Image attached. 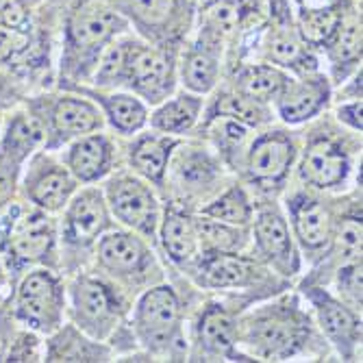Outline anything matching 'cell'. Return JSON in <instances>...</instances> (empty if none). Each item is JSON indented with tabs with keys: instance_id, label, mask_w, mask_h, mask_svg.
<instances>
[{
	"instance_id": "1",
	"label": "cell",
	"mask_w": 363,
	"mask_h": 363,
	"mask_svg": "<svg viewBox=\"0 0 363 363\" xmlns=\"http://www.w3.org/2000/svg\"><path fill=\"white\" fill-rule=\"evenodd\" d=\"M0 259L11 283L30 268H59V220L18 198L0 216Z\"/></svg>"
},
{
	"instance_id": "2",
	"label": "cell",
	"mask_w": 363,
	"mask_h": 363,
	"mask_svg": "<svg viewBox=\"0 0 363 363\" xmlns=\"http://www.w3.org/2000/svg\"><path fill=\"white\" fill-rule=\"evenodd\" d=\"M94 83L98 87H128L150 105L168 98L174 85V65L161 52L138 40L109 44L96 63Z\"/></svg>"
},
{
	"instance_id": "3",
	"label": "cell",
	"mask_w": 363,
	"mask_h": 363,
	"mask_svg": "<svg viewBox=\"0 0 363 363\" xmlns=\"http://www.w3.org/2000/svg\"><path fill=\"white\" fill-rule=\"evenodd\" d=\"M311 335L309 318L296 303L255 309L238 324V346L261 361H285L298 354Z\"/></svg>"
},
{
	"instance_id": "4",
	"label": "cell",
	"mask_w": 363,
	"mask_h": 363,
	"mask_svg": "<svg viewBox=\"0 0 363 363\" xmlns=\"http://www.w3.org/2000/svg\"><path fill=\"white\" fill-rule=\"evenodd\" d=\"M126 20L107 0H83L65 22L61 72L70 79L85 77L98 63L107 44L122 33Z\"/></svg>"
},
{
	"instance_id": "5",
	"label": "cell",
	"mask_w": 363,
	"mask_h": 363,
	"mask_svg": "<svg viewBox=\"0 0 363 363\" xmlns=\"http://www.w3.org/2000/svg\"><path fill=\"white\" fill-rule=\"evenodd\" d=\"M9 309L18 324L40 335H50L68 315V285L57 268L38 266L22 272L9 291Z\"/></svg>"
},
{
	"instance_id": "6",
	"label": "cell",
	"mask_w": 363,
	"mask_h": 363,
	"mask_svg": "<svg viewBox=\"0 0 363 363\" xmlns=\"http://www.w3.org/2000/svg\"><path fill=\"white\" fill-rule=\"evenodd\" d=\"M24 101L40 116L44 124V150L57 152L87 133H96L103 126V111L98 109L91 98L83 94H38L26 96Z\"/></svg>"
},
{
	"instance_id": "7",
	"label": "cell",
	"mask_w": 363,
	"mask_h": 363,
	"mask_svg": "<svg viewBox=\"0 0 363 363\" xmlns=\"http://www.w3.org/2000/svg\"><path fill=\"white\" fill-rule=\"evenodd\" d=\"M79 181L52 150H38L22 170L20 201L48 213H61L77 194Z\"/></svg>"
},
{
	"instance_id": "8",
	"label": "cell",
	"mask_w": 363,
	"mask_h": 363,
	"mask_svg": "<svg viewBox=\"0 0 363 363\" xmlns=\"http://www.w3.org/2000/svg\"><path fill=\"white\" fill-rule=\"evenodd\" d=\"M133 326L140 344L152 354H170L181 342V303L170 285H157L142 294Z\"/></svg>"
},
{
	"instance_id": "9",
	"label": "cell",
	"mask_w": 363,
	"mask_h": 363,
	"mask_svg": "<svg viewBox=\"0 0 363 363\" xmlns=\"http://www.w3.org/2000/svg\"><path fill=\"white\" fill-rule=\"evenodd\" d=\"M72 322L94 340H105L118 326L122 305L111 285L91 274H79L68 287Z\"/></svg>"
},
{
	"instance_id": "10",
	"label": "cell",
	"mask_w": 363,
	"mask_h": 363,
	"mask_svg": "<svg viewBox=\"0 0 363 363\" xmlns=\"http://www.w3.org/2000/svg\"><path fill=\"white\" fill-rule=\"evenodd\" d=\"M61 213L59 248H63L65 252H79L89 248L111 226L107 201L96 187L77 191Z\"/></svg>"
},
{
	"instance_id": "11",
	"label": "cell",
	"mask_w": 363,
	"mask_h": 363,
	"mask_svg": "<svg viewBox=\"0 0 363 363\" xmlns=\"http://www.w3.org/2000/svg\"><path fill=\"white\" fill-rule=\"evenodd\" d=\"M105 201L109 213L116 216L124 226L133 228L144 238H155L161 222L159 203L152 189L130 174H118L107 183Z\"/></svg>"
},
{
	"instance_id": "12",
	"label": "cell",
	"mask_w": 363,
	"mask_h": 363,
	"mask_svg": "<svg viewBox=\"0 0 363 363\" xmlns=\"http://www.w3.org/2000/svg\"><path fill=\"white\" fill-rule=\"evenodd\" d=\"M305 294L328 342L340 350L344 359H354L357 346L361 342V322L354 309L320 287H309Z\"/></svg>"
},
{
	"instance_id": "13",
	"label": "cell",
	"mask_w": 363,
	"mask_h": 363,
	"mask_svg": "<svg viewBox=\"0 0 363 363\" xmlns=\"http://www.w3.org/2000/svg\"><path fill=\"white\" fill-rule=\"evenodd\" d=\"M296 161V144L285 130H270L259 135L246 155V170L252 183L274 187L285 181Z\"/></svg>"
},
{
	"instance_id": "14",
	"label": "cell",
	"mask_w": 363,
	"mask_h": 363,
	"mask_svg": "<svg viewBox=\"0 0 363 363\" xmlns=\"http://www.w3.org/2000/svg\"><path fill=\"white\" fill-rule=\"evenodd\" d=\"M255 244L259 255L274 266L281 274L298 272V252H296L291 230L285 216L274 205L261 207L255 216Z\"/></svg>"
},
{
	"instance_id": "15",
	"label": "cell",
	"mask_w": 363,
	"mask_h": 363,
	"mask_svg": "<svg viewBox=\"0 0 363 363\" xmlns=\"http://www.w3.org/2000/svg\"><path fill=\"white\" fill-rule=\"evenodd\" d=\"M298 170L301 179L315 189H337L348 181L352 161L340 142L318 138L307 146Z\"/></svg>"
},
{
	"instance_id": "16",
	"label": "cell",
	"mask_w": 363,
	"mask_h": 363,
	"mask_svg": "<svg viewBox=\"0 0 363 363\" xmlns=\"http://www.w3.org/2000/svg\"><path fill=\"white\" fill-rule=\"evenodd\" d=\"M198 283L211 289H238L252 287L263 281V270L255 259L242 252H211L198 263Z\"/></svg>"
},
{
	"instance_id": "17",
	"label": "cell",
	"mask_w": 363,
	"mask_h": 363,
	"mask_svg": "<svg viewBox=\"0 0 363 363\" xmlns=\"http://www.w3.org/2000/svg\"><path fill=\"white\" fill-rule=\"evenodd\" d=\"M196 346L205 361L218 359H240L246 361L238 348V322L222 305H209L196 326Z\"/></svg>"
},
{
	"instance_id": "18",
	"label": "cell",
	"mask_w": 363,
	"mask_h": 363,
	"mask_svg": "<svg viewBox=\"0 0 363 363\" xmlns=\"http://www.w3.org/2000/svg\"><path fill=\"white\" fill-rule=\"evenodd\" d=\"M63 163L79 183H96L105 179L113 166V146L103 133H87L65 146Z\"/></svg>"
},
{
	"instance_id": "19",
	"label": "cell",
	"mask_w": 363,
	"mask_h": 363,
	"mask_svg": "<svg viewBox=\"0 0 363 363\" xmlns=\"http://www.w3.org/2000/svg\"><path fill=\"white\" fill-rule=\"evenodd\" d=\"M328 103L326 79H303L287 81L277 98V111L287 124H303L315 118Z\"/></svg>"
},
{
	"instance_id": "20",
	"label": "cell",
	"mask_w": 363,
	"mask_h": 363,
	"mask_svg": "<svg viewBox=\"0 0 363 363\" xmlns=\"http://www.w3.org/2000/svg\"><path fill=\"white\" fill-rule=\"evenodd\" d=\"M96 259L105 270L124 277L144 270L148 261V248L133 233L105 230L96 242Z\"/></svg>"
},
{
	"instance_id": "21",
	"label": "cell",
	"mask_w": 363,
	"mask_h": 363,
	"mask_svg": "<svg viewBox=\"0 0 363 363\" xmlns=\"http://www.w3.org/2000/svg\"><path fill=\"white\" fill-rule=\"evenodd\" d=\"M111 350L89 337L74 322H63L44 337V361H109Z\"/></svg>"
},
{
	"instance_id": "22",
	"label": "cell",
	"mask_w": 363,
	"mask_h": 363,
	"mask_svg": "<svg viewBox=\"0 0 363 363\" xmlns=\"http://www.w3.org/2000/svg\"><path fill=\"white\" fill-rule=\"evenodd\" d=\"M289 218L294 233L305 250H322L333 233L328 211L309 196H294L289 201Z\"/></svg>"
},
{
	"instance_id": "23",
	"label": "cell",
	"mask_w": 363,
	"mask_h": 363,
	"mask_svg": "<svg viewBox=\"0 0 363 363\" xmlns=\"http://www.w3.org/2000/svg\"><path fill=\"white\" fill-rule=\"evenodd\" d=\"M79 94L91 98L103 109V116L122 135H135L148 122V109L133 94H103L96 89L74 87Z\"/></svg>"
},
{
	"instance_id": "24",
	"label": "cell",
	"mask_w": 363,
	"mask_h": 363,
	"mask_svg": "<svg viewBox=\"0 0 363 363\" xmlns=\"http://www.w3.org/2000/svg\"><path fill=\"white\" fill-rule=\"evenodd\" d=\"M177 140L166 133H146L140 135L130 146V166L146 181L161 185L166 179V170L170 166L172 150L177 148Z\"/></svg>"
},
{
	"instance_id": "25",
	"label": "cell",
	"mask_w": 363,
	"mask_h": 363,
	"mask_svg": "<svg viewBox=\"0 0 363 363\" xmlns=\"http://www.w3.org/2000/svg\"><path fill=\"white\" fill-rule=\"evenodd\" d=\"M159 238L177 266H189L201 250L194 220L177 207H168L163 213V220L159 222Z\"/></svg>"
},
{
	"instance_id": "26",
	"label": "cell",
	"mask_w": 363,
	"mask_h": 363,
	"mask_svg": "<svg viewBox=\"0 0 363 363\" xmlns=\"http://www.w3.org/2000/svg\"><path fill=\"white\" fill-rule=\"evenodd\" d=\"M35 30L0 24V70L13 74H30L38 68L35 63Z\"/></svg>"
},
{
	"instance_id": "27",
	"label": "cell",
	"mask_w": 363,
	"mask_h": 363,
	"mask_svg": "<svg viewBox=\"0 0 363 363\" xmlns=\"http://www.w3.org/2000/svg\"><path fill=\"white\" fill-rule=\"evenodd\" d=\"M201 109L203 98L191 91H183L172 101H166L150 116V126L166 135H183L196 124Z\"/></svg>"
},
{
	"instance_id": "28",
	"label": "cell",
	"mask_w": 363,
	"mask_h": 363,
	"mask_svg": "<svg viewBox=\"0 0 363 363\" xmlns=\"http://www.w3.org/2000/svg\"><path fill=\"white\" fill-rule=\"evenodd\" d=\"M289 77L281 72L274 65H248V68L240 70L235 77V87L240 94L252 98L257 103H270L277 101L283 87L287 85Z\"/></svg>"
},
{
	"instance_id": "29",
	"label": "cell",
	"mask_w": 363,
	"mask_h": 363,
	"mask_svg": "<svg viewBox=\"0 0 363 363\" xmlns=\"http://www.w3.org/2000/svg\"><path fill=\"white\" fill-rule=\"evenodd\" d=\"M198 246L205 255L211 252H242L248 244V238L244 233V226H233L207 216H201L194 220Z\"/></svg>"
},
{
	"instance_id": "30",
	"label": "cell",
	"mask_w": 363,
	"mask_h": 363,
	"mask_svg": "<svg viewBox=\"0 0 363 363\" xmlns=\"http://www.w3.org/2000/svg\"><path fill=\"white\" fill-rule=\"evenodd\" d=\"M181 77H183V85L191 94L203 96V94L211 91L216 81H218V55H216V48H209L205 44L191 48L183 57Z\"/></svg>"
},
{
	"instance_id": "31",
	"label": "cell",
	"mask_w": 363,
	"mask_h": 363,
	"mask_svg": "<svg viewBox=\"0 0 363 363\" xmlns=\"http://www.w3.org/2000/svg\"><path fill=\"white\" fill-rule=\"evenodd\" d=\"M201 216H207V218H213V220H220V222H226V224H233V226H246L252 216H255V209H252V203L248 194L235 185L226 189L222 196H218L213 203H209Z\"/></svg>"
},
{
	"instance_id": "32",
	"label": "cell",
	"mask_w": 363,
	"mask_h": 363,
	"mask_svg": "<svg viewBox=\"0 0 363 363\" xmlns=\"http://www.w3.org/2000/svg\"><path fill=\"white\" fill-rule=\"evenodd\" d=\"M216 116H222V118H233L246 126H259L263 122L270 120V113L268 109L263 107V103H257L252 98L235 91V94H224L220 96L216 105L211 107V116L209 118H216Z\"/></svg>"
},
{
	"instance_id": "33",
	"label": "cell",
	"mask_w": 363,
	"mask_h": 363,
	"mask_svg": "<svg viewBox=\"0 0 363 363\" xmlns=\"http://www.w3.org/2000/svg\"><path fill=\"white\" fill-rule=\"evenodd\" d=\"M342 16L333 7H320V9H305L301 13V33L305 42L311 44H326L340 26Z\"/></svg>"
},
{
	"instance_id": "34",
	"label": "cell",
	"mask_w": 363,
	"mask_h": 363,
	"mask_svg": "<svg viewBox=\"0 0 363 363\" xmlns=\"http://www.w3.org/2000/svg\"><path fill=\"white\" fill-rule=\"evenodd\" d=\"M26 161L0 146V216L20 198V179Z\"/></svg>"
},
{
	"instance_id": "35",
	"label": "cell",
	"mask_w": 363,
	"mask_h": 363,
	"mask_svg": "<svg viewBox=\"0 0 363 363\" xmlns=\"http://www.w3.org/2000/svg\"><path fill=\"white\" fill-rule=\"evenodd\" d=\"M209 135H211L216 148L222 152V157H226L230 161L233 155H238V150L244 146V142L248 138V126L233 118L216 116V118H211Z\"/></svg>"
},
{
	"instance_id": "36",
	"label": "cell",
	"mask_w": 363,
	"mask_h": 363,
	"mask_svg": "<svg viewBox=\"0 0 363 363\" xmlns=\"http://www.w3.org/2000/svg\"><path fill=\"white\" fill-rule=\"evenodd\" d=\"M205 33L213 40V44H218V40H222L224 35H228L240 22V3L235 0H211V3L205 7Z\"/></svg>"
},
{
	"instance_id": "37",
	"label": "cell",
	"mask_w": 363,
	"mask_h": 363,
	"mask_svg": "<svg viewBox=\"0 0 363 363\" xmlns=\"http://www.w3.org/2000/svg\"><path fill=\"white\" fill-rule=\"evenodd\" d=\"M268 55L279 65H294V68H307V52L303 50L301 40L287 28H277L270 35Z\"/></svg>"
},
{
	"instance_id": "38",
	"label": "cell",
	"mask_w": 363,
	"mask_h": 363,
	"mask_svg": "<svg viewBox=\"0 0 363 363\" xmlns=\"http://www.w3.org/2000/svg\"><path fill=\"white\" fill-rule=\"evenodd\" d=\"M128 7L144 26L152 28H163L179 18L177 0H128Z\"/></svg>"
},
{
	"instance_id": "39",
	"label": "cell",
	"mask_w": 363,
	"mask_h": 363,
	"mask_svg": "<svg viewBox=\"0 0 363 363\" xmlns=\"http://www.w3.org/2000/svg\"><path fill=\"white\" fill-rule=\"evenodd\" d=\"M326 44H331L335 63H354L361 55V28L357 22H348L335 28Z\"/></svg>"
},
{
	"instance_id": "40",
	"label": "cell",
	"mask_w": 363,
	"mask_h": 363,
	"mask_svg": "<svg viewBox=\"0 0 363 363\" xmlns=\"http://www.w3.org/2000/svg\"><path fill=\"white\" fill-rule=\"evenodd\" d=\"M331 238H335L337 250H344L346 255L361 252V216H348V218H344L333 228Z\"/></svg>"
},
{
	"instance_id": "41",
	"label": "cell",
	"mask_w": 363,
	"mask_h": 363,
	"mask_svg": "<svg viewBox=\"0 0 363 363\" xmlns=\"http://www.w3.org/2000/svg\"><path fill=\"white\" fill-rule=\"evenodd\" d=\"M337 287L352 309H361V259H352L344 268H340Z\"/></svg>"
},
{
	"instance_id": "42",
	"label": "cell",
	"mask_w": 363,
	"mask_h": 363,
	"mask_svg": "<svg viewBox=\"0 0 363 363\" xmlns=\"http://www.w3.org/2000/svg\"><path fill=\"white\" fill-rule=\"evenodd\" d=\"M22 101H24V94H22L20 81H16L11 74H5L0 70V128H3L7 113Z\"/></svg>"
},
{
	"instance_id": "43",
	"label": "cell",
	"mask_w": 363,
	"mask_h": 363,
	"mask_svg": "<svg viewBox=\"0 0 363 363\" xmlns=\"http://www.w3.org/2000/svg\"><path fill=\"white\" fill-rule=\"evenodd\" d=\"M337 118L348 124L352 130H361V98H354L352 103H346L337 109Z\"/></svg>"
},
{
	"instance_id": "44",
	"label": "cell",
	"mask_w": 363,
	"mask_h": 363,
	"mask_svg": "<svg viewBox=\"0 0 363 363\" xmlns=\"http://www.w3.org/2000/svg\"><path fill=\"white\" fill-rule=\"evenodd\" d=\"M9 291H11V277H9V272L5 268L3 259H0V305L7 301Z\"/></svg>"
}]
</instances>
